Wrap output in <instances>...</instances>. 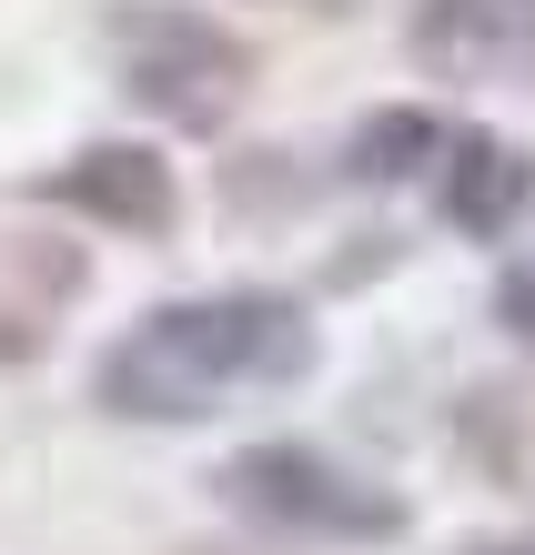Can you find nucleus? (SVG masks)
<instances>
[{
    "instance_id": "6e6552de",
    "label": "nucleus",
    "mask_w": 535,
    "mask_h": 555,
    "mask_svg": "<svg viewBox=\"0 0 535 555\" xmlns=\"http://www.w3.org/2000/svg\"><path fill=\"white\" fill-rule=\"evenodd\" d=\"M495 323H506V344L535 353V273H525V263H515V273H495Z\"/></svg>"
},
{
    "instance_id": "7ed1b4c3",
    "label": "nucleus",
    "mask_w": 535,
    "mask_h": 555,
    "mask_svg": "<svg viewBox=\"0 0 535 555\" xmlns=\"http://www.w3.org/2000/svg\"><path fill=\"white\" fill-rule=\"evenodd\" d=\"M213 495L243 515V526H273V535H314V545H394L415 526V505L374 485L364 465L323 444H243L213 465Z\"/></svg>"
},
{
    "instance_id": "f257e3e1",
    "label": "nucleus",
    "mask_w": 535,
    "mask_h": 555,
    "mask_svg": "<svg viewBox=\"0 0 535 555\" xmlns=\"http://www.w3.org/2000/svg\"><path fill=\"white\" fill-rule=\"evenodd\" d=\"M323 364V334L293 293H192L152 304L91 364V404L122 424H203L222 395H293Z\"/></svg>"
},
{
    "instance_id": "9d476101",
    "label": "nucleus",
    "mask_w": 535,
    "mask_h": 555,
    "mask_svg": "<svg viewBox=\"0 0 535 555\" xmlns=\"http://www.w3.org/2000/svg\"><path fill=\"white\" fill-rule=\"evenodd\" d=\"M293 11H354V0H293Z\"/></svg>"
},
{
    "instance_id": "9b49d317",
    "label": "nucleus",
    "mask_w": 535,
    "mask_h": 555,
    "mask_svg": "<svg viewBox=\"0 0 535 555\" xmlns=\"http://www.w3.org/2000/svg\"><path fill=\"white\" fill-rule=\"evenodd\" d=\"M192 555H222V545H192Z\"/></svg>"
},
{
    "instance_id": "f03ea898",
    "label": "nucleus",
    "mask_w": 535,
    "mask_h": 555,
    "mask_svg": "<svg viewBox=\"0 0 535 555\" xmlns=\"http://www.w3.org/2000/svg\"><path fill=\"white\" fill-rule=\"evenodd\" d=\"M102 51L131 112H152L162 132H222L253 102V41L192 0H112Z\"/></svg>"
},
{
    "instance_id": "423d86ee",
    "label": "nucleus",
    "mask_w": 535,
    "mask_h": 555,
    "mask_svg": "<svg viewBox=\"0 0 535 555\" xmlns=\"http://www.w3.org/2000/svg\"><path fill=\"white\" fill-rule=\"evenodd\" d=\"M434 212L464 243H506L535 212V162L506 132H445V152H434Z\"/></svg>"
},
{
    "instance_id": "20e7f679",
    "label": "nucleus",
    "mask_w": 535,
    "mask_h": 555,
    "mask_svg": "<svg viewBox=\"0 0 535 555\" xmlns=\"http://www.w3.org/2000/svg\"><path fill=\"white\" fill-rule=\"evenodd\" d=\"M30 192H41L51 212H72V222L122 233V243H162L182 222V182H173V162H162L152 142H81L72 162H51Z\"/></svg>"
},
{
    "instance_id": "1a4fd4ad",
    "label": "nucleus",
    "mask_w": 535,
    "mask_h": 555,
    "mask_svg": "<svg viewBox=\"0 0 535 555\" xmlns=\"http://www.w3.org/2000/svg\"><path fill=\"white\" fill-rule=\"evenodd\" d=\"M455 555H535V545H525V535H464Z\"/></svg>"
},
{
    "instance_id": "0eeeda50",
    "label": "nucleus",
    "mask_w": 535,
    "mask_h": 555,
    "mask_svg": "<svg viewBox=\"0 0 535 555\" xmlns=\"http://www.w3.org/2000/svg\"><path fill=\"white\" fill-rule=\"evenodd\" d=\"M445 132H455L445 112H424V102H384V112H364V121H354L344 172H354L364 192H405V182H424V172H434Z\"/></svg>"
},
{
    "instance_id": "39448f33",
    "label": "nucleus",
    "mask_w": 535,
    "mask_h": 555,
    "mask_svg": "<svg viewBox=\"0 0 535 555\" xmlns=\"http://www.w3.org/2000/svg\"><path fill=\"white\" fill-rule=\"evenodd\" d=\"M405 51L464 91H495V81L535 91V0H424L405 21Z\"/></svg>"
}]
</instances>
